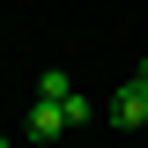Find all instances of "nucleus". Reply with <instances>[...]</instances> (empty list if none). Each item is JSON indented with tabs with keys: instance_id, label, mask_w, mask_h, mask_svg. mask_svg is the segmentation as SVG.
Wrapping results in <instances>:
<instances>
[{
	"instance_id": "obj_1",
	"label": "nucleus",
	"mask_w": 148,
	"mask_h": 148,
	"mask_svg": "<svg viewBox=\"0 0 148 148\" xmlns=\"http://www.w3.org/2000/svg\"><path fill=\"white\" fill-rule=\"evenodd\" d=\"M111 126H148V89L133 82V74L111 89Z\"/></svg>"
},
{
	"instance_id": "obj_2",
	"label": "nucleus",
	"mask_w": 148,
	"mask_h": 148,
	"mask_svg": "<svg viewBox=\"0 0 148 148\" xmlns=\"http://www.w3.org/2000/svg\"><path fill=\"white\" fill-rule=\"evenodd\" d=\"M22 133H30V141H59V133H67V111H59L52 96H37L30 119H22Z\"/></svg>"
},
{
	"instance_id": "obj_3",
	"label": "nucleus",
	"mask_w": 148,
	"mask_h": 148,
	"mask_svg": "<svg viewBox=\"0 0 148 148\" xmlns=\"http://www.w3.org/2000/svg\"><path fill=\"white\" fill-rule=\"evenodd\" d=\"M37 96H52V104H67V96H74V74H59V67H45V82H37Z\"/></svg>"
},
{
	"instance_id": "obj_4",
	"label": "nucleus",
	"mask_w": 148,
	"mask_h": 148,
	"mask_svg": "<svg viewBox=\"0 0 148 148\" xmlns=\"http://www.w3.org/2000/svg\"><path fill=\"white\" fill-rule=\"evenodd\" d=\"M59 111H67V133H74V126H89V119H96V104H89V96H82V89H74V96H67V104H59Z\"/></svg>"
},
{
	"instance_id": "obj_5",
	"label": "nucleus",
	"mask_w": 148,
	"mask_h": 148,
	"mask_svg": "<svg viewBox=\"0 0 148 148\" xmlns=\"http://www.w3.org/2000/svg\"><path fill=\"white\" fill-rule=\"evenodd\" d=\"M133 82H141V89H148V59H141V67H133Z\"/></svg>"
},
{
	"instance_id": "obj_6",
	"label": "nucleus",
	"mask_w": 148,
	"mask_h": 148,
	"mask_svg": "<svg viewBox=\"0 0 148 148\" xmlns=\"http://www.w3.org/2000/svg\"><path fill=\"white\" fill-rule=\"evenodd\" d=\"M0 148H8V133H0Z\"/></svg>"
}]
</instances>
